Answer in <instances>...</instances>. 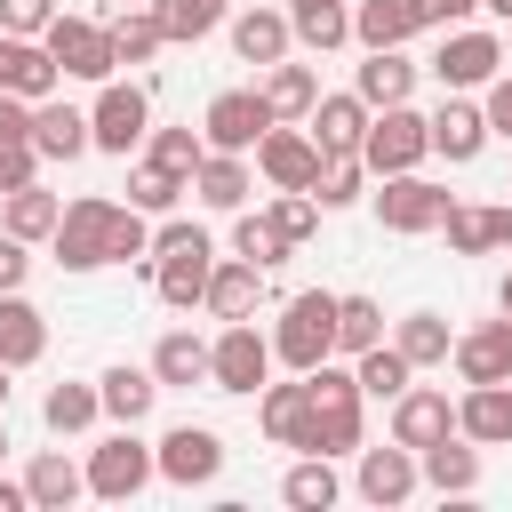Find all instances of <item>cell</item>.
I'll return each mask as SVG.
<instances>
[{"label":"cell","instance_id":"6da1fadb","mask_svg":"<svg viewBox=\"0 0 512 512\" xmlns=\"http://www.w3.org/2000/svg\"><path fill=\"white\" fill-rule=\"evenodd\" d=\"M208 272H216L208 224H184V216L152 224V296H160L168 312H192V304L208 296Z\"/></svg>","mask_w":512,"mask_h":512},{"label":"cell","instance_id":"7a4b0ae2","mask_svg":"<svg viewBox=\"0 0 512 512\" xmlns=\"http://www.w3.org/2000/svg\"><path fill=\"white\" fill-rule=\"evenodd\" d=\"M304 384H312L304 448H312V456H360V440H368V392H360V376L336 368V360H320Z\"/></svg>","mask_w":512,"mask_h":512},{"label":"cell","instance_id":"3957f363","mask_svg":"<svg viewBox=\"0 0 512 512\" xmlns=\"http://www.w3.org/2000/svg\"><path fill=\"white\" fill-rule=\"evenodd\" d=\"M272 360L296 368V376H312L320 360H336V296H328V288H304V296L280 304V320H272Z\"/></svg>","mask_w":512,"mask_h":512},{"label":"cell","instance_id":"277c9868","mask_svg":"<svg viewBox=\"0 0 512 512\" xmlns=\"http://www.w3.org/2000/svg\"><path fill=\"white\" fill-rule=\"evenodd\" d=\"M360 160H368V176H408V168H424V160H432V112H416V104L368 112Z\"/></svg>","mask_w":512,"mask_h":512},{"label":"cell","instance_id":"5b68a950","mask_svg":"<svg viewBox=\"0 0 512 512\" xmlns=\"http://www.w3.org/2000/svg\"><path fill=\"white\" fill-rule=\"evenodd\" d=\"M152 480H160V456L136 440V424H120V432H104L88 448V496L96 504H136Z\"/></svg>","mask_w":512,"mask_h":512},{"label":"cell","instance_id":"8992f818","mask_svg":"<svg viewBox=\"0 0 512 512\" xmlns=\"http://www.w3.org/2000/svg\"><path fill=\"white\" fill-rule=\"evenodd\" d=\"M112 216H120V200H104V192L64 200V216H56V232H48L56 264H64V272H104V264H112Z\"/></svg>","mask_w":512,"mask_h":512},{"label":"cell","instance_id":"52a82bcc","mask_svg":"<svg viewBox=\"0 0 512 512\" xmlns=\"http://www.w3.org/2000/svg\"><path fill=\"white\" fill-rule=\"evenodd\" d=\"M208 384L216 392H264L272 384V328H256V320H224L216 336H208Z\"/></svg>","mask_w":512,"mask_h":512},{"label":"cell","instance_id":"ba28073f","mask_svg":"<svg viewBox=\"0 0 512 512\" xmlns=\"http://www.w3.org/2000/svg\"><path fill=\"white\" fill-rule=\"evenodd\" d=\"M88 128H96V152L128 160L144 136H152V88L144 80H96V104H88Z\"/></svg>","mask_w":512,"mask_h":512},{"label":"cell","instance_id":"9c48e42d","mask_svg":"<svg viewBox=\"0 0 512 512\" xmlns=\"http://www.w3.org/2000/svg\"><path fill=\"white\" fill-rule=\"evenodd\" d=\"M368 200H376V224H384V232H400V240L440 232V224H448V208H456V192H448V184H432V176H416V168H408V176H376V192H368Z\"/></svg>","mask_w":512,"mask_h":512},{"label":"cell","instance_id":"30bf717a","mask_svg":"<svg viewBox=\"0 0 512 512\" xmlns=\"http://www.w3.org/2000/svg\"><path fill=\"white\" fill-rule=\"evenodd\" d=\"M440 88H464V96H480L496 72H504V32H488V24H456V32H440V48H432V64H424Z\"/></svg>","mask_w":512,"mask_h":512},{"label":"cell","instance_id":"8fae6325","mask_svg":"<svg viewBox=\"0 0 512 512\" xmlns=\"http://www.w3.org/2000/svg\"><path fill=\"white\" fill-rule=\"evenodd\" d=\"M48 40V56L64 64V80H112L120 72V56H112V24H96V16H72V8H56V24L40 32Z\"/></svg>","mask_w":512,"mask_h":512},{"label":"cell","instance_id":"7c38bea8","mask_svg":"<svg viewBox=\"0 0 512 512\" xmlns=\"http://www.w3.org/2000/svg\"><path fill=\"white\" fill-rule=\"evenodd\" d=\"M320 136L304 128V120H272L264 128V144H256V176L272 184V192H312L320 184Z\"/></svg>","mask_w":512,"mask_h":512},{"label":"cell","instance_id":"4fadbf2b","mask_svg":"<svg viewBox=\"0 0 512 512\" xmlns=\"http://www.w3.org/2000/svg\"><path fill=\"white\" fill-rule=\"evenodd\" d=\"M264 128H272L264 88H216V96H208V112H200L208 152H256V144H264Z\"/></svg>","mask_w":512,"mask_h":512},{"label":"cell","instance_id":"5bb4252c","mask_svg":"<svg viewBox=\"0 0 512 512\" xmlns=\"http://www.w3.org/2000/svg\"><path fill=\"white\" fill-rule=\"evenodd\" d=\"M152 456H160V480H168V488H216V472H224L216 424H168V432L152 440Z\"/></svg>","mask_w":512,"mask_h":512},{"label":"cell","instance_id":"9a60e30c","mask_svg":"<svg viewBox=\"0 0 512 512\" xmlns=\"http://www.w3.org/2000/svg\"><path fill=\"white\" fill-rule=\"evenodd\" d=\"M352 488L368 496V504H408L416 488H424V464H416V448H400V440H384V448H368L360 440V464H352Z\"/></svg>","mask_w":512,"mask_h":512},{"label":"cell","instance_id":"2e32d148","mask_svg":"<svg viewBox=\"0 0 512 512\" xmlns=\"http://www.w3.org/2000/svg\"><path fill=\"white\" fill-rule=\"evenodd\" d=\"M448 368H456V384H512V312L464 328L456 352H448Z\"/></svg>","mask_w":512,"mask_h":512},{"label":"cell","instance_id":"e0dca14e","mask_svg":"<svg viewBox=\"0 0 512 512\" xmlns=\"http://www.w3.org/2000/svg\"><path fill=\"white\" fill-rule=\"evenodd\" d=\"M488 136H496V128H488V104H472L464 88H448L440 112H432V152H440L448 168H464V160L488 152Z\"/></svg>","mask_w":512,"mask_h":512},{"label":"cell","instance_id":"ac0fdd59","mask_svg":"<svg viewBox=\"0 0 512 512\" xmlns=\"http://www.w3.org/2000/svg\"><path fill=\"white\" fill-rule=\"evenodd\" d=\"M224 32H232V56H240V64H256V72H264V64H280V56L296 48V24H288V8H264V0L232 8V24H224Z\"/></svg>","mask_w":512,"mask_h":512},{"label":"cell","instance_id":"d6986e66","mask_svg":"<svg viewBox=\"0 0 512 512\" xmlns=\"http://www.w3.org/2000/svg\"><path fill=\"white\" fill-rule=\"evenodd\" d=\"M248 192H256V152H208V160L192 168V200L216 208V216H240Z\"/></svg>","mask_w":512,"mask_h":512},{"label":"cell","instance_id":"ffe728a7","mask_svg":"<svg viewBox=\"0 0 512 512\" xmlns=\"http://www.w3.org/2000/svg\"><path fill=\"white\" fill-rule=\"evenodd\" d=\"M456 432V400L440 392V384H408L400 400H392V440L400 448H432V440H448Z\"/></svg>","mask_w":512,"mask_h":512},{"label":"cell","instance_id":"44dd1931","mask_svg":"<svg viewBox=\"0 0 512 512\" xmlns=\"http://www.w3.org/2000/svg\"><path fill=\"white\" fill-rule=\"evenodd\" d=\"M56 80H64V64L48 56V40H32V32H0V88L8 96H56Z\"/></svg>","mask_w":512,"mask_h":512},{"label":"cell","instance_id":"7402d4cb","mask_svg":"<svg viewBox=\"0 0 512 512\" xmlns=\"http://www.w3.org/2000/svg\"><path fill=\"white\" fill-rule=\"evenodd\" d=\"M256 304H264V264H248V256H216L200 312H208V320H256Z\"/></svg>","mask_w":512,"mask_h":512},{"label":"cell","instance_id":"603a6c76","mask_svg":"<svg viewBox=\"0 0 512 512\" xmlns=\"http://www.w3.org/2000/svg\"><path fill=\"white\" fill-rule=\"evenodd\" d=\"M416 56L408 48H360V72H352V88L368 96V112H384V104H408L416 96Z\"/></svg>","mask_w":512,"mask_h":512},{"label":"cell","instance_id":"cb8c5ba5","mask_svg":"<svg viewBox=\"0 0 512 512\" xmlns=\"http://www.w3.org/2000/svg\"><path fill=\"white\" fill-rule=\"evenodd\" d=\"M424 32V0H352V48H408Z\"/></svg>","mask_w":512,"mask_h":512},{"label":"cell","instance_id":"d4e9b609","mask_svg":"<svg viewBox=\"0 0 512 512\" xmlns=\"http://www.w3.org/2000/svg\"><path fill=\"white\" fill-rule=\"evenodd\" d=\"M32 144H40V160H80V152H96V128H88L80 104L40 96V104H32Z\"/></svg>","mask_w":512,"mask_h":512},{"label":"cell","instance_id":"484cf974","mask_svg":"<svg viewBox=\"0 0 512 512\" xmlns=\"http://www.w3.org/2000/svg\"><path fill=\"white\" fill-rule=\"evenodd\" d=\"M24 488H32V512H72L88 496V464H72L64 448H40L24 464Z\"/></svg>","mask_w":512,"mask_h":512},{"label":"cell","instance_id":"4316f807","mask_svg":"<svg viewBox=\"0 0 512 512\" xmlns=\"http://www.w3.org/2000/svg\"><path fill=\"white\" fill-rule=\"evenodd\" d=\"M456 432L480 440V448H512V384H464Z\"/></svg>","mask_w":512,"mask_h":512},{"label":"cell","instance_id":"83f0119b","mask_svg":"<svg viewBox=\"0 0 512 512\" xmlns=\"http://www.w3.org/2000/svg\"><path fill=\"white\" fill-rule=\"evenodd\" d=\"M256 424H264V440H272V448H304L312 384H304V376H296V384H264V392H256Z\"/></svg>","mask_w":512,"mask_h":512},{"label":"cell","instance_id":"f1b7e54d","mask_svg":"<svg viewBox=\"0 0 512 512\" xmlns=\"http://www.w3.org/2000/svg\"><path fill=\"white\" fill-rule=\"evenodd\" d=\"M416 464H424V488H440V496H472L480 488V440H464V432L416 448Z\"/></svg>","mask_w":512,"mask_h":512},{"label":"cell","instance_id":"f546056e","mask_svg":"<svg viewBox=\"0 0 512 512\" xmlns=\"http://www.w3.org/2000/svg\"><path fill=\"white\" fill-rule=\"evenodd\" d=\"M40 352H48V312H40L24 288H8V296H0V360H8V368H32Z\"/></svg>","mask_w":512,"mask_h":512},{"label":"cell","instance_id":"4dcf8cb0","mask_svg":"<svg viewBox=\"0 0 512 512\" xmlns=\"http://www.w3.org/2000/svg\"><path fill=\"white\" fill-rule=\"evenodd\" d=\"M304 128L320 136V152H360V136H368V96H360V88H336V96L312 104Z\"/></svg>","mask_w":512,"mask_h":512},{"label":"cell","instance_id":"1f68e13d","mask_svg":"<svg viewBox=\"0 0 512 512\" xmlns=\"http://www.w3.org/2000/svg\"><path fill=\"white\" fill-rule=\"evenodd\" d=\"M96 392H104V416H112V424H144L152 400H160V376H152V360H144V368L112 360V368L96 376Z\"/></svg>","mask_w":512,"mask_h":512},{"label":"cell","instance_id":"d6a6232c","mask_svg":"<svg viewBox=\"0 0 512 512\" xmlns=\"http://www.w3.org/2000/svg\"><path fill=\"white\" fill-rule=\"evenodd\" d=\"M336 496H344V480H336V456H312V448H304V456L280 472V504H288V512H328Z\"/></svg>","mask_w":512,"mask_h":512},{"label":"cell","instance_id":"836d02e7","mask_svg":"<svg viewBox=\"0 0 512 512\" xmlns=\"http://www.w3.org/2000/svg\"><path fill=\"white\" fill-rule=\"evenodd\" d=\"M280 8H288V0H280ZM288 24H296V48L328 56V48H344V40H352V0H296V8H288Z\"/></svg>","mask_w":512,"mask_h":512},{"label":"cell","instance_id":"e575fe53","mask_svg":"<svg viewBox=\"0 0 512 512\" xmlns=\"http://www.w3.org/2000/svg\"><path fill=\"white\" fill-rule=\"evenodd\" d=\"M264 104H272V120H312V104H320V72L312 64H264Z\"/></svg>","mask_w":512,"mask_h":512},{"label":"cell","instance_id":"d590c367","mask_svg":"<svg viewBox=\"0 0 512 512\" xmlns=\"http://www.w3.org/2000/svg\"><path fill=\"white\" fill-rule=\"evenodd\" d=\"M392 344H400L416 368H448V352H456V328H448L440 312H400V320H392Z\"/></svg>","mask_w":512,"mask_h":512},{"label":"cell","instance_id":"8d00e7d4","mask_svg":"<svg viewBox=\"0 0 512 512\" xmlns=\"http://www.w3.org/2000/svg\"><path fill=\"white\" fill-rule=\"evenodd\" d=\"M152 376H160V392H168V384H208V336L168 328V336L152 344Z\"/></svg>","mask_w":512,"mask_h":512},{"label":"cell","instance_id":"74e56055","mask_svg":"<svg viewBox=\"0 0 512 512\" xmlns=\"http://www.w3.org/2000/svg\"><path fill=\"white\" fill-rule=\"evenodd\" d=\"M352 376H360V392H368V400H384V408H392V400L416 384V360H408L400 344H368V352L352 360Z\"/></svg>","mask_w":512,"mask_h":512},{"label":"cell","instance_id":"f35d334b","mask_svg":"<svg viewBox=\"0 0 512 512\" xmlns=\"http://www.w3.org/2000/svg\"><path fill=\"white\" fill-rule=\"evenodd\" d=\"M96 416H104V392H96V384H48V400H40V424H48L56 440H80Z\"/></svg>","mask_w":512,"mask_h":512},{"label":"cell","instance_id":"ab89813d","mask_svg":"<svg viewBox=\"0 0 512 512\" xmlns=\"http://www.w3.org/2000/svg\"><path fill=\"white\" fill-rule=\"evenodd\" d=\"M152 16H160V32H168V48H184V40L224 32V24H232V0H152Z\"/></svg>","mask_w":512,"mask_h":512},{"label":"cell","instance_id":"60d3db41","mask_svg":"<svg viewBox=\"0 0 512 512\" xmlns=\"http://www.w3.org/2000/svg\"><path fill=\"white\" fill-rule=\"evenodd\" d=\"M56 216H64V200H56V192H40V176H32L24 192H8V200H0V232H16V240H48V232H56Z\"/></svg>","mask_w":512,"mask_h":512},{"label":"cell","instance_id":"b9f144b4","mask_svg":"<svg viewBox=\"0 0 512 512\" xmlns=\"http://www.w3.org/2000/svg\"><path fill=\"white\" fill-rule=\"evenodd\" d=\"M232 256H248V264H264V272H272V264H288V256H296V240H288L272 216L240 208V216H232Z\"/></svg>","mask_w":512,"mask_h":512},{"label":"cell","instance_id":"7bdbcfd3","mask_svg":"<svg viewBox=\"0 0 512 512\" xmlns=\"http://www.w3.org/2000/svg\"><path fill=\"white\" fill-rule=\"evenodd\" d=\"M160 48H168V32H160L152 0H144V8H120V16H112V56H120V64H152Z\"/></svg>","mask_w":512,"mask_h":512},{"label":"cell","instance_id":"ee69618b","mask_svg":"<svg viewBox=\"0 0 512 512\" xmlns=\"http://www.w3.org/2000/svg\"><path fill=\"white\" fill-rule=\"evenodd\" d=\"M184 192H192V176H176V168H160V160H136V168H128V208H144V216H168Z\"/></svg>","mask_w":512,"mask_h":512},{"label":"cell","instance_id":"f6af8a7d","mask_svg":"<svg viewBox=\"0 0 512 512\" xmlns=\"http://www.w3.org/2000/svg\"><path fill=\"white\" fill-rule=\"evenodd\" d=\"M368 344H384V304L376 296H336V352L360 360Z\"/></svg>","mask_w":512,"mask_h":512},{"label":"cell","instance_id":"bcb514c9","mask_svg":"<svg viewBox=\"0 0 512 512\" xmlns=\"http://www.w3.org/2000/svg\"><path fill=\"white\" fill-rule=\"evenodd\" d=\"M360 184H368V160H360V152H328V160H320L312 200H320V208H352V200H360Z\"/></svg>","mask_w":512,"mask_h":512},{"label":"cell","instance_id":"7dc6e473","mask_svg":"<svg viewBox=\"0 0 512 512\" xmlns=\"http://www.w3.org/2000/svg\"><path fill=\"white\" fill-rule=\"evenodd\" d=\"M440 232H448V256H488V248H496V208H472V200H456Z\"/></svg>","mask_w":512,"mask_h":512},{"label":"cell","instance_id":"c3c4849f","mask_svg":"<svg viewBox=\"0 0 512 512\" xmlns=\"http://www.w3.org/2000/svg\"><path fill=\"white\" fill-rule=\"evenodd\" d=\"M144 160H160V168L192 176V168L208 160V136H200V128H152V136H144Z\"/></svg>","mask_w":512,"mask_h":512},{"label":"cell","instance_id":"681fc988","mask_svg":"<svg viewBox=\"0 0 512 512\" xmlns=\"http://www.w3.org/2000/svg\"><path fill=\"white\" fill-rule=\"evenodd\" d=\"M264 216H272V224H280V232H288V240L304 248V240L320 232V216H328V208H320L312 192H272V208H264Z\"/></svg>","mask_w":512,"mask_h":512},{"label":"cell","instance_id":"f907efd6","mask_svg":"<svg viewBox=\"0 0 512 512\" xmlns=\"http://www.w3.org/2000/svg\"><path fill=\"white\" fill-rule=\"evenodd\" d=\"M112 264H152V216L144 208H120L112 216Z\"/></svg>","mask_w":512,"mask_h":512},{"label":"cell","instance_id":"816d5d0a","mask_svg":"<svg viewBox=\"0 0 512 512\" xmlns=\"http://www.w3.org/2000/svg\"><path fill=\"white\" fill-rule=\"evenodd\" d=\"M32 176H40V144H32V136H0V200L24 192Z\"/></svg>","mask_w":512,"mask_h":512},{"label":"cell","instance_id":"f5cc1de1","mask_svg":"<svg viewBox=\"0 0 512 512\" xmlns=\"http://www.w3.org/2000/svg\"><path fill=\"white\" fill-rule=\"evenodd\" d=\"M48 24H56V0H0V32H32L40 40Z\"/></svg>","mask_w":512,"mask_h":512},{"label":"cell","instance_id":"db71d44e","mask_svg":"<svg viewBox=\"0 0 512 512\" xmlns=\"http://www.w3.org/2000/svg\"><path fill=\"white\" fill-rule=\"evenodd\" d=\"M24 280H32V240L0 232V296H8V288H24Z\"/></svg>","mask_w":512,"mask_h":512},{"label":"cell","instance_id":"11a10c76","mask_svg":"<svg viewBox=\"0 0 512 512\" xmlns=\"http://www.w3.org/2000/svg\"><path fill=\"white\" fill-rule=\"evenodd\" d=\"M480 104H488V128H496V136L512 144V64H504V72H496V80L480 88Z\"/></svg>","mask_w":512,"mask_h":512},{"label":"cell","instance_id":"9f6ffc18","mask_svg":"<svg viewBox=\"0 0 512 512\" xmlns=\"http://www.w3.org/2000/svg\"><path fill=\"white\" fill-rule=\"evenodd\" d=\"M472 16H480V0H424V32H456Z\"/></svg>","mask_w":512,"mask_h":512},{"label":"cell","instance_id":"6f0895ef","mask_svg":"<svg viewBox=\"0 0 512 512\" xmlns=\"http://www.w3.org/2000/svg\"><path fill=\"white\" fill-rule=\"evenodd\" d=\"M0 512H32V488H24V480H8V472H0Z\"/></svg>","mask_w":512,"mask_h":512},{"label":"cell","instance_id":"680465c9","mask_svg":"<svg viewBox=\"0 0 512 512\" xmlns=\"http://www.w3.org/2000/svg\"><path fill=\"white\" fill-rule=\"evenodd\" d=\"M496 248H512V208H496Z\"/></svg>","mask_w":512,"mask_h":512},{"label":"cell","instance_id":"91938a15","mask_svg":"<svg viewBox=\"0 0 512 512\" xmlns=\"http://www.w3.org/2000/svg\"><path fill=\"white\" fill-rule=\"evenodd\" d=\"M480 8H488V16H496V24H512V0H480Z\"/></svg>","mask_w":512,"mask_h":512},{"label":"cell","instance_id":"94428289","mask_svg":"<svg viewBox=\"0 0 512 512\" xmlns=\"http://www.w3.org/2000/svg\"><path fill=\"white\" fill-rule=\"evenodd\" d=\"M496 312H512V272H504V288H496Z\"/></svg>","mask_w":512,"mask_h":512},{"label":"cell","instance_id":"6125c7cd","mask_svg":"<svg viewBox=\"0 0 512 512\" xmlns=\"http://www.w3.org/2000/svg\"><path fill=\"white\" fill-rule=\"evenodd\" d=\"M0 464H8V408H0Z\"/></svg>","mask_w":512,"mask_h":512},{"label":"cell","instance_id":"be15d7a7","mask_svg":"<svg viewBox=\"0 0 512 512\" xmlns=\"http://www.w3.org/2000/svg\"><path fill=\"white\" fill-rule=\"evenodd\" d=\"M8 376H16V368H8V360H0V408H8Z\"/></svg>","mask_w":512,"mask_h":512},{"label":"cell","instance_id":"e7e4bbea","mask_svg":"<svg viewBox=\"0 0 512 512\" xmlns=\"http://www.w3.org/2000/svg\"><path fill=\"white\" fill-rule=\"evenodd\" d=\"M504 64H512V32H504Z\"/></svg>","mask_w":512,"mask_h":512},{"label":"cell","instance_id":"03108f58","mask_svg":"<svg viewBox=\"0 0 512 512\" xmlns=\"http://www.w3.org/2000/svg\"><path fill=\"white\" fill-rule=\"evenodd\" d=\"M120 8H144V0H120Z\"/></svg>","mask_w":512,"mask_h":512},{"label":"cell","instance_id":"003e7915","mask_svg":"<svg viewBox=\"0 0 512 512\" xmlns=\"http://www.w3.org/2000/svg\"><path fill=\"white\" fill-rule=\"evenodd\" d=\"M288 8H296V0H288Z\"/></svg>","mask_w":512,"mask_h":512}]
</instances>
